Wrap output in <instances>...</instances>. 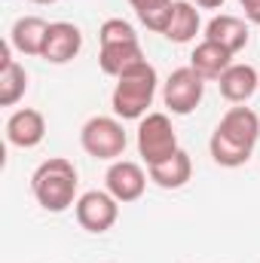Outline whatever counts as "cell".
<instances>
[{"label": "cell", "instance_id": "6da1fadb", "mask_svg": "<svg viewBox=\"0 0 260 263\" xmlns=\"http://www.w3.org/2000/svg\"><path fill=\"white\" fill-rule=\"evenodd\" d=\"M257 138H260L257 114L251 107H230L220 117L217 129L211 132V141H208L211 159L224 168H239L251 159Z\"/></svg>", "mask_w": 260, "mask_h": 263}, {"label": "cell", "instance_id": "7a4b0ae2", "mask_svg": "<svg viewBox=\"0 0 260 263\" xmlns=\"http://www.w3.org/2000/svg\"><path fill=\"white\" fill-rule=\"evenodd\" d=\"M77 168L73 162L65 159V156H52L46 162L37 165V172L31 175V190H34V199L40 208L59 214L70 205H77Z\"/></svg>", "mask_w": 260, "mask_h": 263}, {"label": "cell", "instance_id": "3957f363", "mask_svg": "<svg viewBox=\"0 0 260 263\" xmlns=\"http://www.w3.org/2000/svg\"><path fill=\"white\" fill-rule=\"evenodd\" d=\"M153 95H156V70L153 65L141 62L129 67L123 77H117L110 107L120 120H144L147 107L153 104Z\"/></svg>", "mask_w": 260, "mask_h": 263}, {"label": "cell", "instance_id": "277c9868", "mask_svg": "<svg viewBox=\"0 0 260 263\" xmlns=\"http://www.w3.org/2000/svg\"><path fill=\"white\" fill-rule=\"evenodd\" d=\"M80 144L95 159H120L126 153L129 138H126V129H123L120 120H114V117H92L80 132Z\"/></svg>", "mask_w": 260, "mask_h": 263}, {"label": "cell", "instance_id": "5b68a950", "mask_svg": "<svg viewBox=\"0 0 260 263\" xmlns=\"http://www.w3.org/2000/svg\"><path fill=\"white\" fill-rule=\"evenodd\" d=\"M178 135L172 129V120L165 114H147L138 126V153L147 165H156L178 153Z\"/></svg>", "mask_w": 260, "mask_h": 263}, {"label": "cell", "instance_id": "8992f818", "mask_svg": "<svg viewBox=\"0 0 260 263\" xmlns=\"http://www.w3.org/2000/svg\"><path fill=\"white\" fill-rule=\"evenodd\" d=\"M205 95V80L196 73L193 67H178L172 70V77L165 80V89H162V101L172 114L178 117H187L199 107Z\"/></svg>", "mask_w": 260, "mask_h": 263}, {"label": "cell", "instance_id": "52a82bcc", "mask_svg": "<svg viewBox=\"0 0 260 263\" xmlns=\"http://www.w3.org/2000/svg\"><path fill=\"white\" fill-rule=\"evenodd\" d=\"M73 211H77V223L83 230L107 233L117 223V217H120V202L110 193H104V190H89V193H83L77 199Z\"/></svg>", "mask_w": 260, "mask_h": 263}, {"label": "cell", "instance_id": "ba28073f", "mask_svg": "<svg viewBox=\"0 0 260 263\" xmlns=\"http://www.w3.org/2000/svg\"><path fill=\"white\" fill-rule=\"evenodd\" d=\"M104 181H107V193L117 202H135V199L144 196V190H147L144 168L138 162H129V159H114V165L107 168Z\"/></svg>", "mask_w": 260, "mask_h": 263}, {"label": "cell", "instance_id": "9c48e42d", "mask_svg": "<svg viewBox=\"0 0 260 263\" xmlns=\"http://www.w3.org/2000/svg\"><path fill=\"white\" fill-rule=\"evenodd\" d=\"M80 49H83V34H80V28L70 25V22H52L40 59H46V62H52V65H65L70 59H77Z\"/></svg>", "mask_w": 260, "mask_h": 263}, {"label": "cell", "instance_id": "30bf717a", "mask_svg": "<svg viewBox=\"0 0 260 263\" xmlns=\"http://www.w3.org/2000/svg\"><path fill=\"white\" fill-rule=\"evenodd\" d=\"M43 138H46V120H43V114L34 110V107H22V110H15V114L6 120V141H9L12 147L31 150V147H37Z\"/></svg>", "mask_w": 260, "mask_h": 263}, {"label": "cell", "instance_id": "8fae6325", "mask_svg": "<svg viewBox=\"0 0 260 263\" xmlns=\"http://www.w3.org/2000/svg\"><path fill=\"white\" fill-rule=\"evenodd\" d=\"M46 34H49V22H43L40 15H22L9 31V43L22 55H43Z\"/></svg>", "mask_w": 260, "mask_h": 263}, {"label": "cell", "instance_id": "7c38bea8", "mask_svg": "<svg viewBox=\"0 0 260 263\" xmlns=\"http://www.w3.org/2000/svg\"><path fill=\"white\" fill-rule=\"evenodd\" d=\"M217 86H220V95H224L227 101L239 104V101H248V98L260 89V73L251 65H230L220 73Z\"/></svg>", "mask_w": 260, "mask_h": 263}, {"label": "cell", "instance_id": "4fadbf2b", "mask_svg": "<svg viewBox=\"0 0 260 263\" xmlns=\"http://www.w3.org/2000/svg\"><path fill=\"white\" fill-rule=\"evenodd\" d=\"M9 49H12V43L0 46V107H12L28 89V73L9 55Z\"/></svg>", "mask_w": 260, "mask_h": 263}, {"label": "cell", "instance_id": "5bb4252c", "mask_svg": "<svg viewBox=\"0 0 260 263\" xmlns=\"http://www.w3.org/2000/svg\"><path fill=\"white\" fill-rule=\"evenodd\" d=\"M205 40L211 43H220L227 52H239L248 46V25L236 15H214L205 28Z\"/></svg>", "mask_w": 260, "mask_h": 263}, {"label": "cell", "instance_id": "9a60e30c", "mask_svg": "<svg viewBox=\"0 0 260 263\" xmlns=\"http://www.w3.org/2000/svg\"><path fill=\"white\" fill-rule=\"evenodd\" d=\"M190 175H193V162H190V153H187V150H178V153H172L169 159L150 165V181H153L156 187H162V190H178V187H184V184L190 181Z\"/></svg>", "mask_w": 260, "mask_h": 263}, {"label": "cell", "instance_id": "2e32d148", "mask_svg": "<svg viewBox=\"0 0 260 263\" xmlns=\"http://www.w3.org/2000/svg\"><path fill=\"white\" fill-rule=\"evenodd\" d=\"M144 62V52L138 46V40H126V43H107L101 46L98 52V65L107 77H123L129 67L141 65Z\"/></svg>", "mask_w": 260, "mask_h": 263}, {"label": "cell", "instance_id": "e0dca14e", "mask_svg": "<svg viewBox=\"0 0 260 263\" xmlns=\"http://www.w3.org/2000/svg\"><path fill=\"white\" fill-rule=\"evenodd\" d=\"M233 65V52H227L220 43H211V40H202L190 55V67L202 80H220V73Z\"/></svg>", "mask_w": 260, "mask_h": 263}, {"label": "cell", "instance_id": "ac0fdd59", "mask_svg": "<svg viewBox=\"0 0 260 263\" xmlns=\"http://www.w3.org/2000/svg\"><path fill=\"white\" fill-rule=\"evenodd\" d=\"M199 9L187 0H175L172 6V18H169V28H165V37L172 43H190L196 34H199Z\"/></svg>", "mask_w": 260, "mask_h": 263}, {"label": "cell", "instance_id": "d6986e66", "mask_svg": "<svg viewBox=\"0 0 260 263\" xmlns=\"http://www.w3.org/2000/svg\"><path fill=\"white\" fill-rule=\"evenodd\" d=\"M129 3H132V9L138 12V18H141L150 31L165 34L169 18H172V6H175V0H129Z\"/></svg>", "mask_w": 260, "mask_h": 263}, {"label": "cell", "instance_id": "ffe728a7", "mask_svg": "<svg viewBox=\"0 0 260 263\" xmlns=\"http://www.w3.org/2000/svg\"><path fill=\"white\" fill-rule=\"evenodd\" d=\"M98 37H101V46H107V43H126V40H138L135 28H132L129 22H123V18H107V22L101 25Z\"/></svg>", "mask_w": 260, "mask_h": 263}, {"label": "cell", "instance_id": "44dd1931", "mask_svg": "<svg viewBox=\"0 0 260 263\" xmlns=\"http://www.w3.org/2000/svg\"><path fill=\"white\" fill-rule=\"evenodd\" d=\"M242 9H245V18L251 25H260V0H239Z\"/></svg>", "mask_w": 260, "mask_h": 263}, {"label": "cell", "instance_id": "7402d4cb", "mask_svg": "<svg viewBox=\"0 0 260 263\" xmlns=\"http://www.w3.org/2000/svg\"><path fill=\"white\" fill-rule=\"evenodd\" d=\"M196 6H202V9H220L224 6V0H193Z\"/></svg>", "mask_w": 260, "mask_h": 263}, {"label": "cell", "instance_id": "603a6c76", "mask_svg": "<svg viewBox=\"0 0 260 263\" xmlns=\"http://www.w3.org/2000/svg\"><path fill=\"white\" fill-rule=\"evenodd\" d=\"M34 3H43V6H46V3H55V0H34Z\"/></svg>", "mask_w": 260, "mask_h": 263}]
</instances>
